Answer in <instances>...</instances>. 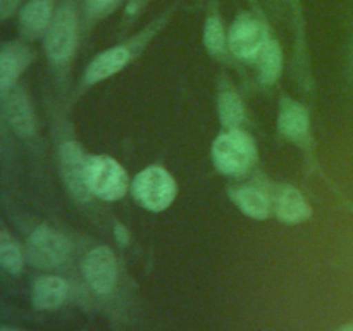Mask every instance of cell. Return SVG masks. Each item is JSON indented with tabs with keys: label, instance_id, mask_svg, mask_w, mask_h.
Listing matches in <instances>:
<instances>
[{
	"label": "cell",
	"instance_id": "cell-20",
	"mask_svg": "<svg viewBox=\"0 0 353 331\" xmlns=\"http://www.w3.org/2000/svg\"><path fill=\"white\" fill-rule=\"evenodd\" d=\"M203 41H205V47L209 48L212 54L223 52L224 31H223V24L219 23V19H217V17H210V19L205 23Z\"/></svg>",
	"mask_w": 353,
	"mask_h": 331
},
{
	"label": "cell",
	"instance_id": "cell-10",
	"mask_svg": "<svg viewBox=\"0 0 353 331\" xmlns=\"http://www.w3.org/2000/svg\"><path fill=\"white\" fill-rule=\"evenodd\" d=\"M276 214L286 224H296L310 216V207L299 190L283 186L276 195Z\"/></svg>",
	"mask_w": 353,
	"mask_h": 331
},
{
	"label": "cell",
	"instance_id": "cell-21",
	"mask_svg": "<svg viewBox=\"0 0 353 331\" xmlns=\"http://www.w3.org/2000/svg\"><path fill=\"white\" fill-rule=\"evenodd\" d=\"M85 2L86 6H88V9L97 14V12H105V10L112 9L119 0H85Z\"/></svg>",
	"mask_w": 353,
	"mask_h": 331
},
{
	"label": "cell",
	"instance_id": "cell-14",
	"mask_svg": "<svg viewBox=\"0 0 353 331\" xmlns=\"http://www.w3.org/2000/svg\"><path fill=\"white\" fill-rule=\"evenodd\" d=\"M68 295V285L64 279L55 276L40 278L33 286V303L38 309H55Z\"/></svg>",
	"mask_w": 353,
	"mask_h": 331
},
{
	"label": "cell",
	"instance_id": "cell-2",
	"mask_svg": "<svg viewBox=\"0 0 353 331\" xmlns=\"http://www.w3.org/2000/svg\"><path fill=\"white\" fill-rule=\"evenodd\" d=\"M134 199L148 210H164L176 197V183L165 169L152 166L134 178Z\"/></svg>",
	"mask_w": 353,
	"mask_h": 331
},
{
	"label": "cell",
	"instance_id": "cell-16",
	"mask_svg": "<svg viewBox=\"0 0 353 331\" xmlns=\"http://www.w3.org/2000/svg\"><path fill=\"white\" fill-rule=\"evenodd\" d=\"M231 199L247 216L255 217V219H265L269 216L271 207H269L268 197L254 186H240V188L231 190Z\"/></svg>",
	"mask_w": 353,
	"mask_h": 331
},
{
	"label": "cell",
	"instance_id": "cell-1",
	"mask_svg": "<svg viewBox=\"0 0 353 331\" xmlns=\"http://www.w3.org/2000/svg\"><path fill=\"white\" fill-rule=\"evenodd\" d=\"M255 157H257V148L252 138L238 130L228 131L214 141V164L224 174H243L254 164Z\"/></svg>",
	"mask_w": 353,
	"mask_h": 331
},
{
	"label": "cell",
	"instance_id": "cell-6",
	"mask_svg": "<svg viewBox=\"0 0 353 331\" xmlns=\"http://www.w3.org/2000/svg\"><path fill=\"white\" fill-rule=\"evenodd\" d=\"M83 272H85V278L88 285L92 286V290H95L100 295L109 293L114 288L117 279L116 257L107 247L93 248L86 255Z\"/></svg>",
	"mask_w": 353,
	"mask_h": 331
},
{
	"label": "cell",
	"instance_id": "cell-5",
	"mask_svg": "<svg viewBox=\"0 0 353 331\" xmlns=\"http://www.w3.org/2000/svg\"><path fill=\"white\" fill-rule=\"evenodd\" d=\"M268 43V34L264 26L255 17L243 14L234 21L230 31V47L234 55L241 59H250L261 54Z\"/></svg>",
	"mask_w": 353,
	"mask_h": 331
},
{
	"label": "cell",
	"instance_id": "cell-24",
	"mask_svg": "<svg viewBox=\"0 0 353 331\" xmlns=\"http://www.w3.org/2000/svg\"><path fill=\"white\" fill-rule=\"evenodd\" d=\"M0 331H19V330H12V328H7V326H3L2 330H0Z\"/></svg>",
	"mask_w": 353,
	"mask_h": 331
},
{
	"label": "cell",
	"instance_id": "cell-3",
	"mask_svg": "<svg viewBox=\"0 0 353 331\" xmlns=\"http://www.w3.org/2000/svg\"><path fill=\"white\" fill-rule=\"evenodd\" d=\"M90 192L103 200H117L124 195L128 186V178L119 162L107 155L88 159L86 168Z\"/></svg>",
	"mask_w": 353,
	"mask_h": 331
},
{
	"label": "cell",
	"instance_id": "cell-23",
	"mask_svg": "<svg viewBox=\"0 0 353 331\" xmlns=\"http://www.w3.org/2000/svg\"><path fill=\"white\" fill-rule=\"evenodd\" d=\"M116 240L119 245L128 243V231H126V228L121 226V224H117L116 226Z\"/></svg>",
	"mask_w": 353,
	"mask_h": 331
},
{
	"label": "cell",
	"instance_id": "cell-12",
	"mask_svg": "<svg viewBox=\"0 0 353 331\" xmlns=\"http://www.w3.org/2000/svg\"><path fill=\"white\" fill-rule=\"evenodd\" d=\"M28 61H30V55L23 45H9L3 48L0 55V90L2 92L12 88Z\"/></svg>",
	"mask_w": 353,
	"mask_h": 331
},
{
	"label": "cell",
	"instance_id": "cell-4",
	"mask_svg": "<svg viewBox=\"0 0 353 331\" xmlns=\"http://www.w3.org/2000/svg\"><path fill=\"white\" fill-rule=\"evenodd\" d=\"M69 255V243L64 234L48 226H40L28 240V259L34 268H55Z\"/></svg>",
	"mask_w": 353,
	"mask_h": 331
},
{
	"label": "cell",
	"instance_id": "cell-7",
	"mask_svg": "<svg viewBox=\"0 0 353 331\" xmlns=\"http://www.w3.org/2000/svg\"><path fill=\"white\" fill-rule=\"evenodd\" d=\"M61 166L62 172L68 186L71 188L72 195L78 199H88L90 186L88 179H86V168H88V161L83 157L81 148L76 143L69 141L61 147Z\"/></svg>",
	"mask_w": 353,
	"mask_h": 331
},
{
	"label": "cell",
	"instance_id": "cell-19",
	"mask_svg": "<svg viewBox=\"0 0 353 331\" xmlns=\"http://www.w3.org/2000/svg\"><path fill=\"white\" fill-rule=\"evenodd\" d=\"M0 262H2V268L10 274H19L23 271V254L7 231L0 233Z\"/></svg>",
	"mask_w": 353,
	"mask_h": 331
},
{
	"label": "cell",
	"instance_id": "cell-13",
	"mask_svg": "<svg viewBox=\"0 0 353 331\" xmlns=\"http://www.w3.org/2000/svg\"><path fill=\"white\" fill-rule=\"evenodd\" d=\"M309 130L305 109L293 100H283L279 112V131L292 140H302Z\"/></svg>",
	"mask_w": 353,
	"mask_h": 331
},
{
	"label": "cell",
	"instance_id": "cell-15",
	"mask_svg": "<svg viewBox=\"0 0 353 331\" xmlns=\"http://www.w3.org/2000/svg\"><path fill=\"white\" fill-rule=\"evenodd\" d=\"M52 16V6L48 0H31L21 12V30L28 38L40 37L48 26Z\"/></svg>",
	"mask_w": 353,
	"mask_h": 331
},
{
	"label": "cell",
	"instance_id": "cell-22",
	"mask_svg": "<svg viewBox=\"0 0 353 331\" xmlns=\"http://www.w3.org/2000/svg\"><path fill=\"white\" fill-rule=\"evenodd\" d=\"M17 0H0V12H2V17L10 16V12L16 7Z\"/></svg>",
	"mask_w": 353,
	"mask_h": 331
},
{
	"label": "cell",
	"instance_id": "cell-25",
	"mask_svg": "<svg viewBox=\"0 0 353 331\" xmlns=\"http://www.w3.org/2000/svg\"><path fill=\"white\" fill-rule=\"evenodd\" d=\"M341 331H353V324H350V326H347V328H343Z\"/></svg>",
	"mask_w": 353,
	"mask_h": 331
},
{
	"label": "cell",
	"instance_id": "cell-9",
	"mask_svg": "<svg viewBox=\"0 0 353 331\" xmlns=\"http://www.w3.org/2000/svg\"><path fill=\"white\" fill-rule=\"evenodd\" d=\"M2 106L10 128L21 137H28L33 133V114H31L30 102L21 90H7L2 92Z\"/></svg>",
	"mask_w": 353,
	"mask_h": 331
},
{
	"label": "cell",
	"instance_id": "cell-11",
	"mask_svg": "<svg viewBox=\"0 0 353 331\" xmlns=\"http://www.w3.org/2000/svg\"><path fill=\"white\" fill-rule=\"evenodd\" d=\"M130 59V52L124 47H116L105 50L99 57L93 59L92 64L86 69V83H97L100 79H105L109 76L116 74L121 68H124Z\"/></svg>",
	"mask_w": 353,
	"mask_h": 331
},
{
	"label": "cell",
	"instance_id": "cell-17",
	"mask_svg": "<svg viewBox=\"0 0 353 331\" xmlns=\"http://www.w3.org/2000/svg\"><path fill=\"white\" fill-rule=\"evenodd\" d=\"M259 57V78L264 85H271L276 79L279 78V72H281L283 66V55H281V47H279L278 41L268 40V43L264 45V48L261 50Z\"/></svg>",
	"mask_w": 353,
	"mask_h": 331
},
{
	"label": "cell",
	"instance_id": "cell-8",
	"mask_svg": "<svg viewBox=\"0 0 353 331\" xmlns=\"http://www.w3.org/2000/svg\"><path fill=\"white\" fill-rule=\"evenodd\" d=\"M76 23L69 9L59 10L54 23L50 24L47 37V50L54 61H64L74 47Z\"/></svg>",
	"mask_w": 353,
	"mask_h": 331
},
{
	"label": "cell",
	"instance_id": "cell-18",
	"mask_svg": "<svg viewBox=\"0 0 353 331\" xmlns=\"http://www.w3.org/2000/svg\"><path fill=\"white\" fill-rule=\"evenodd\" d=\"M219 116L221 121L226 128L236 130L243 121V103H241L240 97L233 92H224L219 99Z\"/></svg>",
	"mask_w": 353,
	"mask_h": 331
}]
</instances>
